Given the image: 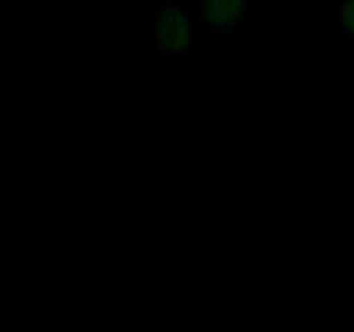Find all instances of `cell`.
I'll list each match as a JSON object with an SVG mask.
<instances>
[{"mask_svg":"<svg viewBox=\"0 0 354 332\" xmlns=\"http://www.w3.org/2000/svg\"><path fill=\"white\" fill-rule=\"evenodd\" d=\"M194 24L189 9L178 3L161 7L154 23V44L161 55L185 54L192 44Z\"/></svg>","mask_w":354,"mask_h":332,"instance_id":"1","label":"cell"},{"mask_svg":"<svg viewBox=\"0 0 354 332\" xmlns=\"http://www.w3.org/2000/svg\"><path fill=\"white\" fill-rule=\"evenodd\" d=\"M245 3L241 0H206L199 3V19L218 33L242 31Z\"/></svg>","mask_w":354,"mask_h":332,"instance_id":"2","label":"cell"},{"mask_svg":"<svg viewBox=\"0 0 354 332\" xmlns=\"http://www.w3.org/2000/svg\"><path fill=\"white\" fill-rule=\"evenodd\" d=\"M337 17L342 35L349 40H354V2L341 3L337 7Z\"/></svg>","mask_w":354,"mask_h":332,"instance_id":"3","label":"cell"}]
</instances>
